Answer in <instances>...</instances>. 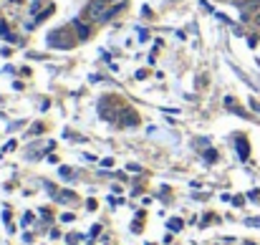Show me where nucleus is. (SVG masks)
I'll return each mask as SVG.
<instances>
[{
  "instance_id": "obj_1",
  "label": "nucleus",
  "mask_w": 260,
  "mask_h": 245,
  "mask_svg": "<svg viewBox=\"0 0 260 245\" xmlns=\"http://www.w3.org/2000/svg\"><path fill=\"white\" fill-rule=\"evenodd\" d=\"M109 0H91V5H89V18L91 20H106L109 18Z\"/></svg>"
},
{
  "instance_id": "obj_2",
  "label": "nucleus",
  "mask_w": 260,
  "mask_h": 245,
  "mask_svg": "<svg viewBox=\"0 0 260 245\" xmlns=\"http://www.w3.org/2000/svg\"><path fill=\"white\" fill-rule=\"evenodd\" d=\"M76 30H79V35H81V38H86V35H89V28H84L81 23H76Z\"/></svg>"
},
{
  "instance_id": "obj_3",
  "label": "nucleus",
  "mask_w": 260,
  "mask_h": 245,
  "mask_svg": "<svg viewBox=\"0 0 260 245\" xmlns=\"http://www.w3.org/2000/svg\"><path fill=\"white\" fill-rule=\"evenodd\" d=\"M0 35H8V25L3 20H0Z\"/></svg>"
},
{
  "instance_id": "obj_4",
  "label": "nucleus",
  "mask_w": 260,
  "mask_h": 245,
  "mask_svg": "<svg viewBox=\"0 0 260 245\" xmlns=\"http://www.w3.org/2000/svg\"><path fill=\"white\" fill-rule=\"evenodd\" d=\"M169 228H172V230H179V228H182V223H179V220H172V223H169Z\"/></svg>"
},
{
  "instance_id": "obj_5",
  "label": "nucleus",
  "mask_w": 260,
  "mask_h": 245,
  "mask_svg": "<svg viewBox=\"0 0 260 245\" xmlns=\"http://www.w3.org/2000/svg\"><path fill=\"white\" fill-rule=\"evenodd\" d=\"M248 225H260V218H253V220H248Z\"/></svg>"
},
{
  "instance_id": "obj_6",
  "label": "nucleus",
  "mask_w": 260,
  "mask_h": 245,
  "mask_svg": "<svg viewBox=\"0 0 260 245\" xmlns=\"http://www.w3.org/2000/svg\"><path fill=\"white\" fill-rule=\"evenodd\" d=\"M248 3H250V5H260V0H248Z\"/></svg>"
},
{
  "instance_id": "obj_7",
  "label": "nucleus",
  "mask_w": 260,
  "mask_h": 245,
  "mask_svg": "<svg viewBox=\"0 0 260 245\" xmlns=\"http://www.w3.org/2000/svg\"><path fill=\"white\" fill-rule=\"evenodd\" d=\"M255 23H258V25H260V15H258V18H255Z\"/></svg>"
},
{
  "instance_id": "obj_8",
  "label": "nucleus",
  "mask_w": 260,
  "mask_h": 245,
  "mask_svg": "<svg viewBox=\"0 0 260 245\" xmlns=\"http://www.w3.org/2000/svg\"><path fill=\"white\" fill-rule=\"evenodd\" d=\"M109 3H119V0H109Z\"/></svg>"
}]
</instances>
